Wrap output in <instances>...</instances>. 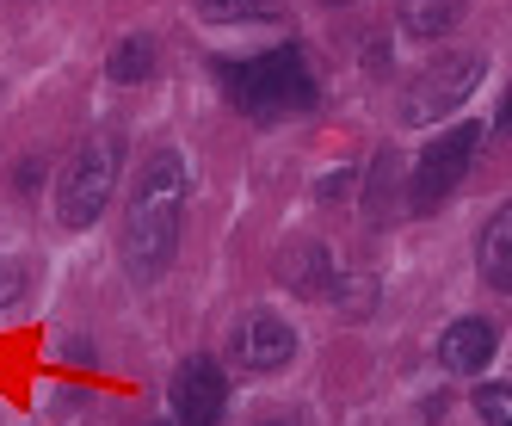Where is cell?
<instances>
[{
  "label": "cell",
  "mask_w": 512,
  "mask_h": 426,
  "mask_svg": "<svg viewBox=\"0 0 512 426\" xmlns=\"http://www.w3.org/2000/svg\"><path fill=\"white\" fill-rule=\"evenodd\" d=\"M494 130H500V136H512V87H506V99H500V118H494Z\"/></svg>",
  "instance_id": "obj_15"
},
{
  "label": "cell",
  "mask_w": 512,
  "mask_h": 426,
  "mask_svg": "<svg viewBox=\"0 0 512 426\" xmlns=\"http://www.w3.org/2000/svg\"><path fill=\"white\" fill-rule=\"evenodd\" d=\"M118 167H124V136L118 130H93L75 155H68L62 180H56V217L62 229H93L105 198L118 186Z\"/></svg>",
  "instance_id": "obj_3"
},
{
  "label": "cell",
  "mask_w": 512,
  "mask_h": 426,
  "mask_svg": "<svg viewBox=\"0 0 512 426\" xmlns=\"http://www.w3.org/2000/svg\"><path fill=\"white\" fill-rule=\"evenodd\" d=\"M25 297V266L19 260H0V309H13Z\"/></svg>",
  "instance_id": "obj_14"
},
{
  "label": "cell",
  "mask_w": 512,
  "mask_h": 426,
  "mask_svg": "<svg viewBox=\"0 0 512 426\" xmlns=\"http://www.w3.org/2000/svg\"><path fill=\"white\" fill-rule=\"evenodd\" d=\"M210 19H272L278 0H198Z\"/></svg>",
  "instance_id": "obj_13"
},
{
  "label": "cell",
  "mask_w": 512,
  "mask_h": 426,
  "mask_svg": "<svg viewBox=\"0 0 512 426\" xmlns=\"http://www.w3.org/2000/svg\"><path fill=\"white\" fill-rule=\"evenodd\" d=\"M260 426H303V420H260Z\"/></svg>",
  "instance_id": "obj_16"
},
{
  "label": "cell",
  "mask_w": 512,
  "mask_h": 426,
  "mask_svg": "<svg viewBox=\"0 0 512 426\" xmlns=\"http://www.w3.org/2000/svg\"><path fill=\"white\" fill-rule=\"evenodd\" d=\"M475 414H482V426H512V383H482L475 389Z\"/></svg>",
  "instance_id": "obj_12"
},
{
  "label": "cell",
  "mask_w": 512,
  "mask_h": 426,
  "mask_svg": "<svg viewBox=\"0 0 512 426\" xmlns=\"http://www.w3.org/2000/svg\"><path fill=\"white\" fill-rule=\"evenodd\" d=\"M179 229H186V155L155 149L142 161L130 210H124V266H130V278H161L179 254Z\"/></svg>",
  "instance_id": "obj_1"
},
{
  "label": "cell",
  "mask_w": 512,
  "mask_h": 426,
  "mask_svg": "<svg viewBox=\"0 0 512 426\" xmlns=\"http://www.w3.org/2000/svg\"><path fill=\"white\" fill-rule=\"evenodd\" d=\"M401 31L408 38H445V31H457L463 19V0H401Z\"/></svg>",
  "instance_id": "obj_10"
},
{
  "label": "cell",
  "mask_w": 512,
  "mask_h": 426,
  "mask_svg": "<svg viewBox=\"0 0 512 426\" xmlns=\"http://www.w3.org/2000/svg\"><path fill=\"white\" fill-rule=\"evenodd\" d=\"M475 149H482V124H451L445 136H432L426 149H420V161H414V180H408V204L420 210H438L463 180H469V161H475Z\"/></svg>",
  "instance_id": "obj_4"
},
{
  "label": "cell",
  "mask_w": 512,
  "mask_h": 426,
  "mask_svg": "<svg viewBox=\"0 0 512 426\" xmlns=\"http://www.w3.org/2000/svg\"><path fill=\"white\" fill-rule=\"evenodd\" d=\"M167 402H173V426H216L229 408V377L216 359H186L167 383Z\"/></svg>",
  "instance_id": "obj_6"
},
{
  "label": "cell",
  "mask_w": 512,
  "mask_h": 426,
  "mask_svg": "<svg viewBox=\"0 0 512 426\" xmlns=\"http://www.w3.org/2000/svg\"><path fill=\"white\" fill-rule=\"evenodd\" d=\"M494 352H500V328L488 315H463V322H451L438 334V365L451 377H482L494 365Z\"/></svg>",
  "instance_id": "obj_8"
},
{
  "label": "cell",
  "mask_w": 512,
  "mask_h": 426,
  "mask_svg": "<svg viewBox=\"0 0 512 426\" xmlns=\"http://www.w3.org/2000/svg\"><path fill=\"white\" fill-rule=\"evenodd\" d=\"M297 359V334H290L284 315H247L241 334H235V371L247 377H272Z\"/></svg>",
  "instance_id": "obj_7"
},
{
  "label": "cell",
  "mask_w": 512,
  "mask_h": 426,
  "mask_svg": "<svg viewBox=\"0 0 512 426\" xmlns=\"http://www.w3.org/2000/svg\"><path fill=\"white\" fill-rule=\"evenodd\" d=\"M105 75H112L118 87L149 81V75H155V44H149V38H124V44L112 50V62H105Z\"/></svg>",
  "instance_id": "obj_11"
},
{
  "label": "cell",
  "mask_w": 512,
  "mask_h": 426,
  "mask_svg": "<svg viewBox=\"0 0 512 426\" xmlns=\"http://www.w3.org/2000/svg\"><path fill=\"white\" fill-rule=\"evenodd\" d=\"M482 87V56L475 50H457V56H438L426 75L414 81V93H408V105H401V118L408 124H438V118H451L457 105Z\"/></svg>",
  "instance_id": "obj_5"
},
{
  "label": "cell",
  "mask_w": 512,
  "mask_h": 426,
  "mask_svg": "<svg viewBox=\"0 0 512 426\" xmlns=\"http://www.w3.org/2000/svg\"><path fill=\"white\" fill-rule=\"evenodd\" d=\"M327 7H346V0H327Z\"/></svg>",
  "instance_id": "obj_17"
},
{
  "label": "cell",
  "mask_w": 512,
  "mask_h": 426,
  "mask_svg": "<svg viewBox=\"0 0 512 426\" xmlns=\"http://www.w3.org/2000/svg\"><path fill=\"white\" fill-rule=\"evenodd\" d=\"M161 426H173V420H161Z\"/></svg>",
  "instance_id": "obj_18"
},
{
  "label": "cell",
  "mask_w": 512,
  "mask_h": 426,
  "mask_svg": "<svg viewBox=\"0 0 512 426\" xmlns=\"http://www.w3.org/2000/svg\"><path fill=\"white\" fill-rule=\"evenodd\" d=\"M223 93H229L235 112L278 124V118H297L315 105V75H309L297 44H278V50H260V56L223 62Z\"/></svg>",
  "instance_id": "obj_2"
},
{
  "label": "cell",
  "mask_w": 512,
  "mask_h": 426,
  "mask_svg": "<svg viewBox=\"0 0 512 426\" xmlns=\"http://www.w3.org/2000/svg\"><path fill=\"white\" fill-rule=\"evenodd\" d=\"M475 266H482V278L494 284V291H512V204H500L482 241H475Z\"/></svg>",
  "instance_id": "obj_9"
}]
</instances>
